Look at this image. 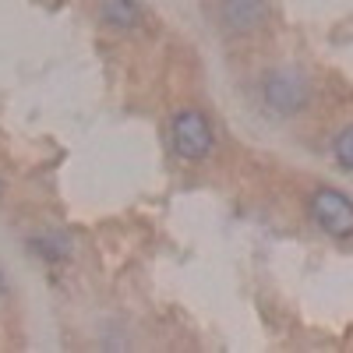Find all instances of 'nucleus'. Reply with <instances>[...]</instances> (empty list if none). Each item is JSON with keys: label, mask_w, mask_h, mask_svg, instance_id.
Returning a JSON list of instances; mask_svg holds the SVG:
<instances>
[{"label": "nucleus", "mask_w": 353, "mask_h": 353, "mask_svg": "<svg viewBox=\"0 0 353 353\" xmlns=\"http://www.w3.org/2000/svg\"><path fill=\"white\" fill-rule=\"evenodd\" d=\"M170 141H173V152L188 159V163H201L205 156L212 152V141H216V131L209 124V117L201 110H181L173 113L170 121Z\"/></svg>", "instance_id": "obj_1"}, {"label": "nucleus", "mask_w": 353, "mask_h": 353, "mask_svg": "<svg viewBox=\"0 0 353 353\" xmlns=\"http://www.w3.org/2000/svg\"><path fill=\"white\" fill-rule=\"evenodd\" d=\"M307 212L321 233H329L332 241H350L353 237V201L336 191V188H318L307 201Z\"/></svg>", "instance_id": "obj_2"}, {"label": "nucleus", "mask_w": 353, "mask_h": 353, "mask_svg": "<svg viewBox=\"0 0 353 353\" xmlns=\"http://www.w3.org/2000/svg\"><path fill=\"white\" fill-rule=\"evenodd\" d=\"M307 78L301 71H272L265 78V103L279 113H297L307 106Z\"/></svg>", "instance_id": "obj_3"}, {"label": "nucleus", "mask_w": 353, "mask_h": 353, "mask_svg": "<svg viewBox=\"0 0 353 353\" xmlns=\"http://www.w3.org/2000/svg\"><path fill=\"white\" fill-rule=\"evenodd\" d=\"M219 11H223L226 28H233V32H254V28H261V21L269 18L265 0H223Z\"/></svg>", "instance_id": "obj_4"}, {"label": "nucleus", "mask_w": 353, "mask_h": 353, "mask_svg": "<svg viewBox=\"0 0 353 353\" xmlns=\"http://www.w3.org/2000/svg\"><path fill=\"white\" fill-rule=\"evenodd\" d=\"M103 18L110 25H134L138 8H134V0H103Z\"/></svg>", "instance_id": "obj_5"}, {"label": "nucleus", "mask_w": 353, "mask_h": 353, "mask_svg": "<svg viewBox=\"0 0 353 353\" xmlns=\"http://www.w3.org/2000/svg\"><path fill=\"white\" fill-rule=\"evenodd\" d=\"M332 152H336V163H339L343 170H350V173H353V124H350V128H343V131L336 134Z\"/></svg>", "instance_id": "obj_6"}, {"label": "nucleus", "mask_w": 353, "mask_h": 353, "mask_svg": "<svg viewBox=\"0 0 353 353\" xmlns=\"http://www.w3.org/2000/svg\"><path fill=\"white\" fill-rule=\"evenodd\" d=\"M0 191H4V184H0Z\"/></svg>", "instance_id": "obj_7"}, {"label": "nucleus", "mask_w": 353, "mask_h": 353, "mask_svg": "<svg viewBox=\"0 0 353 353\" xmlns=\"http://www.w3.org/2000/svg\"><path fill=\"white\" fill-rule=\"evenodd\" d=\"M0 286H4V279H0Z\"/></svg>", "instance_id": "obj_8"}]
</instances>
